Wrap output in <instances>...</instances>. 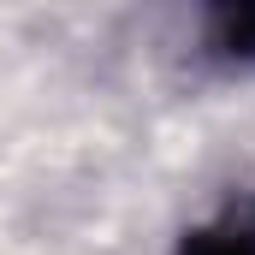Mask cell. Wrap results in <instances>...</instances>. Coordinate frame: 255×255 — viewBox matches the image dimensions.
Returning <instances> with one entry per match:
<instances>
[{"label": "cell", "instance_id": "cell-1", "mask_svg": "<svg viewBox=\"0 0 255 255\" xmlns=\"http://www.w3.org/2000/svg\"><path fill=\"white\" fill-rule=\"evenodd\" d=\"M178 255H255V190L178 238Z\"/></svg>", "mask_w": 255, "mask_h": 255}]
</instances>
